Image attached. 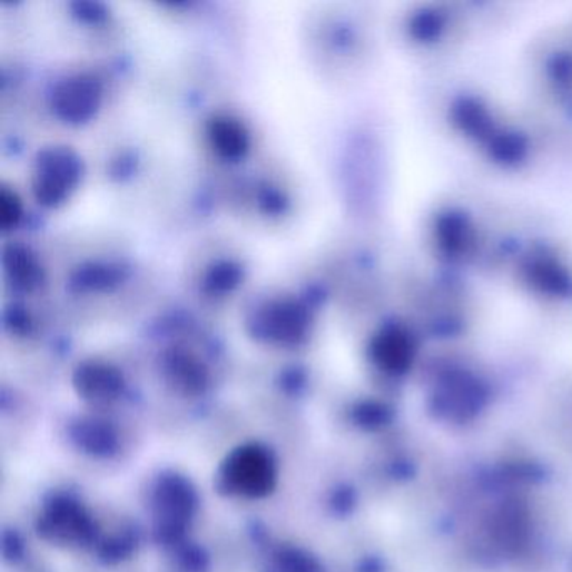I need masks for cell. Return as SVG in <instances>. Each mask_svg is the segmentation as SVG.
I'll return each instance as SVG.
<instances>
[{
	"instance_id": "1",
	"label": "cell",
	"mask_w": 572,
	"mask_h": 572,
	"mask_svg": "<svg viewBox=\"0 0 572 572\" xmlns=\"http://www.w3.org/2000/svg\"><path fill=\"white\" fill-rule=\"evenodd\" d=\"M81 158L69 147L42 148L36 158L32 191L39 204L58 205L81 178Z\"/></svg>"
},
{
	"instance_id": "2",
	"label": "cell",
	"mask_w": 572,
	"mask_h": 572,
	"mask_svg": "<svg viewBox=\"0 0 572 572\" xmlns=\"http://www.w3.org/2000/svg\"><path fill=\"white\" fill-rule=\"evenodd\" d=\"M220 485L233 494L260 497L274 485V465L269 453L246 446L230 455L221 469Z\"/></svg>"
},
{
	"instance_id": "3",
	"label": "cell",
	"mask_w": 572,
	"mask_h": 572,
	"mask_svg": "<svg viewBox=\"0 0 572 572\" xmlns=\"http://www.w3.org/2000/svg\"><path fill=\"white\" fill-rule=\"evenodd\" d=\"M101 82L92 75L79 72L58 82L52 91V109L62 120L81 124L95 115L101 102Z\"/></svg>"
},
{
	"instance_id": "4",
	"label": "cell",
	"mask_w": 572,
	"mask_h": 572,
	"mask_svg": "<svg viewBox=\"0 0 572 572\" xmlns=\"http://www.w3.org/2000/svg\"><path fill=\"white\" fill-rule=\"evenodd\" d=\"M256 327L257 333L280 345H297L309 329V313L299 300H273L257 314Z\"/></svg>"
},
{
	"instance_id": "5",
	"label": "cell",
	"mask_w": 572,
	"mask_h": 572,
	"mask_svg": "<svg viewBox=\"0 0 572 572\" xmlns=\"http://www.w3.org/2000/svg\"><path fill=\"white\" fill-rule=\"evenodd\" d=\"M194 492L187 482L178 477L165 479L157 492V505L160 519L164 517L160 532L165 539H177L181 534L185 521L190 517L194 509Z\"/></svg>"
},
{
	"instance_id": "6",
	"label": "cell",
	"mask_w": 572,
	"mask_h": 572,
	"mask_svg": "<svg viewBox=\"0 0 572 572\" xmlns=\"http://www.w3.org/2000/svg\"><path fill=\"white\" fill-rule=\"evenodd\" d=\"M39 532L56 541H85L91 532V524L81 507L71 501H56L42 517Z\"/></svg>"
},
{
	"instance_id": "7",
	"label": "cell",
	"mask_w": 572,
	"mask_h": 572,
	"mask_svg": "<svg viewBox=\"0 0 572 572\" xmlns=\"http://www.w3.org/2000/svg\"><path fill=\"white\" fill-rule=\"evenodd\" d=\"M75 385L82 398L91 402H111L120 395L124 378L120 372L105 363H85L75 375Z\"/></svg>"
},
{
	"instance_id": "8",
	"label": "cell",
	"mask_w": 572,
	"mask_h": 572,
	"mask_svg": "<svg viewBox=\"0 0 572 572\" xmlns=\"http://www.w3.org/2000/svg\"><path fill=\"white\" fill-rule=\"evenodd\" d=\"M208 138L215 151L230 160L244 157L249 150V131L243 121L228 115H215L211 118L208 124Z\"/></svg>"
},
{
	"instance_id": "9",
	"label": "cell",
	"mask_w": 572,
	"mask_h": 572,
	"mask_svg": "<svg viewBox=\"0 0 572 572\" xmlns=\"http://www.w3.org/2000/svg\"><path fill=\"white\" fill-rule=\"evenodd\" d=\"M6 273L12 284L22 290H34L41 286L45 280V270H42L41 263H39L36 254L29 247L22 244H9L4 249Z\"/></svg>"
},
{
	"instance_id": "10",
	"label": "cell",
	"mask_w": 572,
	"mask_h": 572,
	"mask_svg": "<svg viewBox=\"0 0 572 572\" xmlns=\"http://www.w3.org/2000/svg\"><path fill=\"white\" fill-rule=\"evenodd\" d=\"M165 368L171 382L185 393H198L207 385L204 365L190 353L174 349L165 358Z\"/></svg>"
},
{
	"instance_id": "11",
	"label": "cell",
	"mask_w": 572,
	"mask_h": 572,
	"mask_svg": "<svg viewBox=\"0 0 572 572\" xmlns=\"http://www.w3.org/2000/svg\"><path fill=\"white\" fill-rule=\"evenodd\" d=\"M124 280V269L111 264H85L72 276V286L79 290H106Z\"/></svg>"
},
{
	"instance_id": "12",
	"label": "cell",
	"mask_w": 572,
	"mask_h": 572,
	"mask_svg": "<svg viewBox=\"0 0 572 572\" xmlns=\"http://www.w3.org/2000/svg\"><path fill=\"white\" fill-rule=\"evenodd\" d=\"M243 280V267L233 260H220L208 269L205 276V290L210 294L230 293Z\"/></svg>"
},
{
	"instance_id": "13",
	"label": "cell",
	"mask_w": 572,
	"mask_h": 572,
	"mask_svg": "<svg viewBox=\"0 0 572 572\" xmlns=\"http://www.w3.org/2000/svg\"><path fill=\"white\" fill-rule=\"evenodd\" d=\"M76 438L79 445L85 446L89 452L108 453L115 446V435L109 426L102 425L101 422L81 423L76 432Z\"/></svg>"
},
{
	"instance_id": "14",
	"label": "cell",
	"mask_w": 572,
	"mask_h": 572,
	"mask_svg": "<svg viewBox=\"0 0 572 572\" xmlns=\"http://www.w3.org/2000/svg\"><path fill=\"white\" fill-rule=\"evenodd\" d=\"M22 217V201L11 188L0 190V225L4 230L16 227Z\"/></svg>"
},
{
	"instance_id": "15",
	"label": "cell",
	"mask_w": 572,
	"mask_h": 572,
	"mask_svg": "<svg viewBox=\"0 0 572 572\" xmlns=\"http://www.w3.org/2000/svg\"><path fill=\"white\" fill-rule=\"evenodd\" d=\"M280 565H283L284 572H317L316 564L307 555L299 554V552H290V554L284 555Z\"/></svg>"
},
{
	"instance_id": "16",
	"label": "cell",
	"mask_w": 572,
	"mask_h": 572,
	"mask_svg": "<svg viewBox=\"0 0 572 572\" xmlns=\"http://www.w3.org/2000/svg\"><path fill=\"white\" fill-rule=\"evenodd\" d=\"M6 320H8V326L11 327L14 333L19 334L29 333L32 326L31 317L19 306L11 307V309L8 310Z\"/></svg>"
},
{
	"instance_id": "17",
	"label": "cell",
	"mask_w": 572,
	"mask_h": 572,
	"mask_svg": "<svg viewBox=\"0 0 572 572\" xmlns=\"http://www.w3.org/2000/svg\"><path fill=\"white\" fill-rule=\"evenodd\" d=\"M72 9L79 18L86 19V21L98 22L106 18L105 6L99 2H75Z\"/></svg>"
},
{
	"instance_id": "18",
	"label": "cell",
	"mask_w": 572,
	"mask_h": 572,
	"mask_svg": "<svg viewBox=\"0 0 572 572\" xmlns=\"http://www.w3.org/2000/svg\"><path fill=\"white\" fill-rule=\"evenodd\" d=\"M260 200H263L264 208H266L267 211H279L284 208L283 197H280L279 191L274 190V188H266Z\"/></svg>"
}]
</instances>
